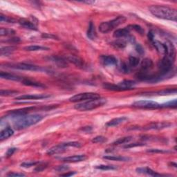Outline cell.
<instances>
[{
  "label": "cell",
  "mask_w": 177,
  "mask_h": 177,
  "mask_svg": "<svg viewBox=\"0 0 177 177\" xmlns=\"http://www.w3.org/2000/svg\"><path fill=\"white\" fill-rule=\"evenodd\" d=\"M149 11L158 19L176 21L177 20V11L176 9L163 5H152Z\"/></svg>",
  "instance_id": "1"
},
{
  "label": "cell",
  "mask_w": 177,
  "mask_h": 177,
  "mask_svg": "<svg viewBox=\"0 0 177 177\" xmlns=\"http://www.w3.org/2000/svg\"><path fill=\"white\" fill-rule=\"evenodd\" d=\"M42 119L43 116L40 114L15 116V119L13 120V125L15 129L20 130L35 125Z\"/></svg>",
  "instance_id": "2"
},
{
  "label": "cell",
  "mask_w": 177,
  "mask_h": 177,
  "mask_svg": "<svg viewBox=\"0 0 177 177\" xmlns=\"http://www.w3.org/2000/svg\"><path fill=\"white\" fill-rule=\"evenodd\" d=\"M107 102V100L105 98H97L94 100H90L85 102H81V103H77L74 106V108L76 110L80 111H91L98 107L103 106Z\"/></svg>",
  "instance_id": "3"
},
{
  "label": "cell",
  "mask_w": 177,
  "mask_h": 177,
  "mask_svg": "<svg viewBox=\"0 0 177 177\" xmlns=\"http://www.w3.org/2000/svg\"><path fill=\"white\" fill-rule=\"evenodd\" d=\"M126 20L127 19L125 17L119 16L112 20L104 21L99 26V30L102 33H107L111 31L114 29H116L118 26H119L121 24L125 23Z\"/></svg>",
  "instance_id": "4"
},
{
  "label": "cell",
  "mask_w": 177,
  "mask_h": 177,
  "mask_svg": "<svg viewBox=\"0 0 177 177\" xmlns=\"http://www.w3.org/2000/svg\"><path fill=\"white\" fill-rule=\"evenodd\" d=\"M5 67L11 68L14 69H19L23 71H42L44 69L41 67L36 66L34 64H26V63H9L5 64Z\"/></svg>",
  "instance_id": "5"
},
{
  "label": "cell",
  "mask_w": 177,
  "mask_h": 177,
  "mask_svg": "<svg viewBox=\"0 0 177 177\" xmlns=\"http://www.w3.org/2000/svg\"><path fill=\"white\" fill-rule=\"evenodd\" d=\"M100 98H101L100 95L98 94H96V93L86 92V93H81V94H78L72 96V97H71L69 98V101L72 102H78L94 100V99H97Z\"/></svg>",
  "instance_id": "6"
},
{
  "label": "cell",
  "mask_w": 177,
  "mask_h": 177,
  "mask_svg": "<svg viewBox=\"0 0 177 177\" xmlns=\"http://www.w3.org/2000/svg\"><path fill=\"white\" fill-rule=\"evenodd\" d=\"M133 107L138 109H154L161 108V105L158 102L152 100H139L133 102L132 104Z\"/></svg>",
  "instance_id": "7"
},
{
  "label": "cell",
  "mask_w": 177,
  "mask_h": 177,
  "mask_svg": "<svg viewBox=\"0 0 177 177\" xmlns=\"http://www.w3.org/2000/svg\"><path fill=\"white\" fill-rule=\"evenodd\" d=\"M99 60L101 64L105 67H112L117 64V59L114 55H102L99 58Z\"/></svg>",
  "instance_id": "8"
},
{
  "label": "cell",
  "mask_w": 177,
  "mask_h": 177,
  "mask_svg": "<svg viewBox=\"0 0 177 177\" xmlns=\"http://www.w3.org/2000/svg\"><path fill=\"white\" fill-rule=\"evenodd\" d=\"M171 126V124L168 122H158L151 123L143 127V130H160L167 128Z\"/></svg>",
  "instance_id": "9"
},
{
  "label": "cell",
  "mask_w": 177,
  "mask_h": 177,
  "mask_svg": "<svg viewBox=\"0 0 177 177\" xmlns=\"http://www.w3.org/2000/svg\"><path fill=\"white\" fill-rule=\"evenodd\" d=\"M136 82L133 81V80H125L123 81L119 82L118 85H116L118 88V91H127V90L132 89L134 86L136 85Z\"/></svg>",
  "instance_id": "10"
},
{
  "label": "cell",
  "mask_w": 177,
  "mask_h": 177,
  "mask_svg": "<svg viewBox=\"0 0 177 177\" xmlns=\"http://www.w3.org/2000/svg\"><path fill=\"white\" fill-rule=\"evenodd\" d=\"M49 97H50V95L49 94H26L18 96V97H16L15 100H40V99H45Z\"/></svg>",
  "instance_id": "11"
},
{
  "label": "cell",
  "mask_w": 177,
  "mask_h": 177,
  "mask_svg": "<svg viewBox=\"0 0 177 177\" xmlns=\"http://www.w3.org/2000/svg\"><path fill=\"white\" fill-rule=\"evenodd\" d=\"M48 60L52 62L53 63H54L55 65H57L59 67H63L65 68L67 67L68 66V62L66 60V59L59 57V56H55V55H52L48 58Z\"/></svg>",
  "instance_id": "12"
},
{
  "label": "cell",
  "mask_w": 177,
  "mask_h": 177,
  "mask_svg": "<svg viewBox=\"0 0 177 177\" xmlns=\"http://www.w3.org/2000/svg\"><path fill=\"white\" fill-rule=\"evenodd\" d=\"M86 159V156L84 154L74 155V156H70L68 157H64L62 158V161L67 163H77L82 162Z\"/></svg>",
  "instance_id": "13"
},
{
  "label": "cell",
  "mask_w": 177,
  "mask_h": 177,
  "mask_svg": "<svg viewBox=\"0 0 177 177\" xmlns=\"http://www.w3.org/2000/svg\"><path fill=\"white\" fill-rule=\"evenodd\" d=\"M67 148V147L64 145V143H62L60 145L54 146V147H52L51 148L49 149V150L47 151V152H46V154L49 155V156H52V155H54V154H60L66 151Z\"/></svg>",
  "instance_id": "14"
},
{
  "label": "cell",
  "mask_w": 177,
  "mask_h": 177,
  "mask_svg": "<svg viewBox=\"0 0 177 177\" xmlns=\"http://www.w3.org/2000/svg\"><path fill=\"white\" fill-rule=\"evenodd\" d=\"M130 30L128 26L124 29H120L115 30L114 33V37L116 38H128L130 35Z\"/></svg>",
  "instance_id": "15"
},
{
  "label": "cell",
  "mask_w": 177,
  "mask_h": 177,
  "mask_svg": "<svg viewBox=\"0 0 177 177\" xmlns=\"http://www.w3.org/2000/svg\"><path fill=\"white\" fill-rule=\"evenodd\" d=\"M154 67L153 62L150 58H145L141 62V72L148 73L149 71L152 69Z\"/></svg>",
  "instance_id": "16"
},
{
  "label": "cell",
  "mask_w": 177,
  "mask_h": 177,
  "mask_svg": "<svg viewBox=\"0 0 177 177\" xmlns=\"http://www.w3.org/2000/svg\"><path fill=\"white\" fill-rule=\"evenodd\" d=\"M0 77H1L2 79L13 80V81H22L24 79V77L15 75V74L4 72V71H2V72L0 73Z\"/></svg>",
  "instance_id": "17"
},
{
  "label": "cell",
  "mask_w": 177,
  "mask_h": 177,
  "mask_svg": "<svg viewBox=\"0 0 177 177\" xmlns=\"http://www.w3.org/2000/svg\"><path fill=\"white\" fill-rule=\"evenodd\" d=\"M136 172L139 173V174H144V175H147L150 176H165V175H161V174H158L157 172H155V171L152 170L151 169L147 167H138L136 170Z\"/></svg>",
  "instance_id": "18"
},
{
  "label": "cell",
  "mask_w": 177,
  "mask_h": 177,
  "mask_svg": "<svg viewBox=\"0 0 177 177\" xmlns=\"http://www.w3.org/2000/svg\"><path fill=\"white\" fill-rule=\"evenodd\" d=\"M36 107H25L22 109H19L16 110H12L11 111H9V114L11 115H13V116H23V115H26L29 111H31L35 110Z\"/></svg>",
  "instance_id": "19"
},
{
  "label": "cell",
  "mask_w": 177,
  "mask_h": 177,
  "mask_svg": "<svg viewBox=\"0 0 177 177\" xmlns=\"http://www.w3.org/2000/svg\"><path fill=\"white\" fill-rule=\"evenodd\" d=\"M65 59H66V60L68 62V63H73L77 67H81L84 66V61L81 58L76 56V55H68Z\"/></svg>",
  "instance_id": "20"
},
{
  "label": "cell",
  "mask_w": 177,
  "mask_h": 177,
  "mask_svg": "<svg viewBox=\"0 0 177 177\" xmlns=\"http://www.w3.org/2000/svg\"><path fill=\"white\" fill-rule=\"evenodd\" d=\"M126 120H127V118L125 116L116 118V119H114L112 120H111L110 121H109V122H107L106 123V126L108 127H116V126L120 125V124L125 123Z\"/></svg>",
  "instance_id": "21"
},
{
  "label": "cell",
  "mask_w": 177,
  "mask_h": 177,
  "mask_svg": "<svg viewBox=\"0 0 177 177\" xmlns=\"http://www.w3.org/2000/svg\"><path fill=\"white\" fill-rule=\"evenodd\" d=\"M18 22H19V24L21 26L25 28L26 29H29L32 30H38L36 26L35 25V24L33 23L32 21H30L26 19H20L19 21H18Z\"/></svg>",
  "instance_id": "22"
},
{
  "label": "cell",
  "mask_w": 177,
  "mask_h": 177,
  "mask_svg": "<svg viewBox=\"0 0 177 177\" xmlns=\"http://www.w3.org/2000/svg\"><path fill=\"white\" fill-rule=\"evenodd\" d=\"M86 35H87L89 39L91 40H95L96 38H97V33H96L95 31V26L92 21L89 23L87 32H86Z\"/></svg>",
  "instance_id": "23"
},
{
  "label": "cell",
  "mask_w": 177,
  "mask_h": 177,
  "mask_svg": "<svg viewBox=\"0 0 177 177\" xmlns=\"http://www.w3.org/2000/svg\"><path fill=\"white\" fill-rule=\"evenodd\" d=\"M21 82H22V84L24 85L33 86V87H37V88H44L45 87V85H43L42 83L34 81V80H31L26 79V78H24L22 81H21Z\"/></svg>",
  "instance_id": "24"
},
{
  "label": "cell",
  "mask_w": 177,
  "mask_h": 177,
  "mask_svg": "<svg viewBox=\"0 0 177 177\" xmlns=\"http://www.w3.org/2000/svg\"><path fill=\"white\" fill-rule=\"evenodd\" d=\"M14 133V131L13 129H11V127H7L4 129H3L2 131L0 133V140L1 141H4L5 139H7L10 138L11 136H13Z\"/></svg>",
  "instance_id": "25"
},
{
  "label": "cell",
  "mask_w": 177,
  "mask_h": 177,
  "mask_svg": "<svg viewBox=\"0 0 177 177\" xmlns=\"http://www.w3.org/2000/svg\"><path fill=\"white\" fill-rule=\"evenodd\" d=\"M111 45L116 49H123L127 46V42L123 40H116L111 43Z\"/></svg>",
  "instance_id": "26"
},
{
  "label": "cell",
  "mask_w": 177,
  "mask_h": 177,
  "mask_svg": "<svg viewBox=\"0 0 177 177\" xmlns=\"http://www.w3.org/2000/svg\"><path fill=\"white\" fill-rule=\"evenodd\" d=\"M24 49L27 51H48L49 49L46 46H42L38 45H31L24 47Z\"/></svg>",
  "instance_id": "27"
},
{
  "label": "cell",
  "mask_w": 177,
  "mask_h": 177,
  "mask_svg": "<svg viewBox=\"0 0 177 177\" xmlns=\"http://www.w3.org/2000/svg\"><path fill=\"white\" fill-rule=\"evenodd\" d=\"M15 50V47L14 46H5V47L1 48L0 54H1L2 56H8V55L13 54Z\"/></svg>",
  "instance_id": "28"
},
{
  "label": "cell",
  "mask_w": 177,
  "mask_h": 177,
  "mask_svg": "<svg viewBox=\"0 0 177 177\" xmlns=\"http://www.w3.org/2000/svg\"><path fill=\"white\" fill-rule=\"evenodd\" d=\"M103 158L109 161H128L129 160L131 159V158L128 157H124L120 156H113V155L105 156Z\"/></svg>",
  "instance_id": "29"
},
{
  "label": "cell",
  "mask_w": 177,
  "mask_h": 177,
  "mask_svg": "<svg viewBox=\"0 0 177 177\" xmlns=\"http://www.w3.org/2000/svg\"><path fill=\"white\" fill-rule=\"evenodd\" d=\"M132 139V136H127V137L120 138H119L118 140H116V141H115L113 142V145H119L127 143V142H129Z\"/></svg>",
  "instance_id": "30"
},
{
  "label": "cell",
  "mask_w": 177,
  "mask_h": 177,
  "mask_svg": "<svg viewBox=\"0 0 177 177\" xmlns=\"http://www.w3.org/2000/svg\"><path fill=\"white\" fill-rule=\"evenodd\" d=\"M140 63V60L139 58L135 56H130L129 58V65L130 67H136L138 66Z\"/></svg>",
  "instance_id": "31"
},
{
  "label": "cell",
  "mask_w": 177,
  "mask_h": 177,
  "mask_svg": "<svg viewBox=\"0 0 177 177\" xmlns=\"http://www.w3.org/2000/svg\"><path fill=\"white\" fill-rule=\"evenodd\" d=\"M95 169L100 170H116L118 169V167L115 165H97L95 167Z\"/></svg>",
  "instance_id": "32"
},
{
  "label": "cell",
  "mask_w": 177,
  "mask_h": 177,
  "mask_svg": "<svg viewBox=\"0 0 177 177\" xmlns=\"http://www.w3.org/2000/svg\"><path fill=\"white\" fill-rule=\"evenodd\" d=\"M15 31L12 29H4V28H1L0 29V35L1 36H8L11 35H14Z\"/></svg>",
  "instance_id": "33"
},
{
  "label": "cell",
  "mask_w": 177,
  "mask_h": 177,
  "mask_svg": "<svg viewBox=\"0 0 177 177\" xmlns=\"http://www.w3.org/2000/svg\"><path fill=\"white\" fill-rule=\"evenodd\" d=\"M177 107V102H176V99H175L174 100H171L166 102V103H164L161 105V108L163 107H166V108H176Z\"/></svg>",
  "instance_id": "34"
},
{
  "label": "cell",
  "mask_w": 177,
  "mask_h": 177,
  "mask_svg": "<svg viewBox=\"0 0 177 177\" xmlns=\"http://www.w3.org/2000/svg\"><path fill=\"white\" fill-rule=\"evenodd\" d=\"M176 89H165L162 90L161 91H158L156 94L157 95H170L172 94H176Z\"/></svg>",
  "instance_id": "35"
},
{
  "label": "cell",
  "mask_w": 177,
  "mask_h": 177,
  "mask_svg": "<svg viewBox=\"0 0 177 177\" xmlns=\"http://www.w3.org/2000/svg\"><path fill=\"white\" fill-rule=\"evenodd\" d=\"M18 91H13V90H1L0 95L2 96H11L18 94Z\"/></svg>",
  "instance_id": "36"
},
{
  "label": "cell",
  "mask_w": 177,
  "mask_h": 177,
  "mask_svg": "<svg viewBox=\"0 0 177 177\" xmlns=\"http://www.w3.org/2000/svg\"><path fill=\"white\" fill-rule=\"evenodd\" d=\"M128 27L129 28L130 30H133H133H135L136 32H138V33L141 34V35H143L144 30L141 26L137 25V24H133V25L128 26Z\"/></svg>",
  "instance_id": "37"
},
{
  "label": "cell",
  "mask_w": 177,
  "mask_h": 177,
  "mask_svg": "<svg viewBox=\"0 0 177 177\" xmlns=\"http://www.w3.org/2000/svg\"><path fill=\"white\" fill-rule=\"evenodd\" d=\"M107 141V138L102 136H95V138L92 139V142L94 143H103Z\"/></svg>",
  "instance_id": "38"
},
{
  "label": "cell",
  "mask_w": 177,
  "mask_h": 177,
  "mask_svg": "<svg viewBox=\"0 0 177 177\" xmlns=\"http://www.w3.org/2000/svg\"><path fill=\"white\" fill-rule=\"evenodd\" d=\"M0 21L1 22H7V23H15V20L13 18H11L7 16H5L3 14L0 15Z\"/></svg>",
  "instance_id": "39"
},
{
  "label": "cell",
  "mask_w": 177,
  "mask_h": 177,
  "mask_svg": "<svg viewBox=\"0 0 177 177\" xmlns=\"http://www.w3.org/2000/svg\"><path fill=\"white\" fill-rule=\"evenodd\" d=\"M48 167V163H40L39 165L37 166L34 171H35V172H42V171L44 170L45 169L47 168Z\"/></svg>",
  "instance_id": "40"
},
{
  "label": "cell",
  "mask_w": 177,
  "mask_h": 177,
  "mask_svg": "<svg viewBox=\"0 0 177 177\" xmlns=\"http://www.w3.org/2000/svg\"><path fill=\"white\" fill-rule=\"evenodd\" d=\"M120 71H122L123 73H129L131 71V67H129V64L126 63H123L121 64L120 67Z\"/></svg>",
  "instance_id": "41"
},
{
  "label": "cell",
  "mask_w": 177,
  "mask_h": 177,
  "mask_svg": "<svg viewBox=\"0 0 177 177\" xmlns=\"http://www.w3.org/2000/svg\"><path fill=\"white\" fill-rule=\"evenodd\" d=\"M64 145L66 146L67 147H80L82 146V145L79 142H76V141H73V142H64Z\"/></svg>",
  "instance_id": "42"
},
{
  "label": "cell",
  "mask_w": 177,
  "mask_h": 177,
  "mask_svg": "<svg viewBox=\"0 0 177 177\" xmlns=\"http://www.w3.org/2000/svg\"><path fill=\"white\" fill-rule=\"evenodd\" d=\"M145 145V143H141V142H135V143H131V144H127L124 148L125 149H129V148H132V147H141V146Z\"/></svg>",
  "instance_id": "43"
},
{
  "label": "cell",
  "mask_w": 177,
  "mask_h": 177,
  "mask_svg": "<svg viewBox=\"0 0 177 177\" xmlns=\"http://www.w3.org/2000/svg\"><path fill=\"white\" fill-rule=\"evenodd\" d=\"M39 163V162H34V161H30V162H24L21 164V167H25V168H28V167H30L34 165H36L37 164Z\"/></svg>",
  "instance_id": "44"
},
{
  "label": "cell",
  "mask_w": 177,
  "mask_h": 177,
  "mask_svg": "<svg viewBox=\"0 0 177 177\" xmlns=\"http://www.w3.org/2000/svg\"><path fill=\"white\" fill-rule=\"evenodd\" d=\"M42 38L46 39H53V40H58V38L51 33H43L42 35Z\"/></svg>",
  "instance_id": "45"
},
{
  "label": "cell",
  "mask_w": 177,
  "mask_h": 177,
  "mask_svg": "<svg viewBox=\"0 0 177 177\" xmlns=\"http://www.w3.org/2000/svg\"><path fill=\"white\" fill-rule=\"evenodd\" d=\"M147 152H150V153H168L170 151L160 150V149H150L147 150Z\"/></svg>",
  "instance_id": "46"
},
{
  "label": "cell",
  "mask_w": 177,
  "mask_h": 177,
  "mask_svg": "<svg viewBox=\"0 0 177 177\" xmlns=\"http://www.w3.org/2000/svg\"><path fill=\"white\" fill-rule=\"evenodd\" d=\"M17 148H15V147L8 149L7 152V157L11 156L12 155H13V154L15 153V152L17 151Z\"/></svg>",
  "instance_id": "47"
},
{
  "label": "cell",
  "mask_w": 177,
  "mask_h": 177,
  "mask_svg": "<svg viewBox=\"0 0 177 177\" xmlns=\"http://www.w3.org/2000/svg\"><path fill=\"white\" fill-rule=\"evenodd\" d=\"M136 50L139 54L142 55L144 54V49L142 48V46L141 45H140L139 44L136 45Z\"/></svg>",
  "instance_id": "48"
},
{
  "label": "cell",
  "mask_w": 177,
  "mask_h": 177,
  "mask_svg": "<svg viewBox=\"0 0 177 177\" xmlns=\"http://www.w3.org/2000/svg\"><path fill=\"white\" fill-rule=\"evenodd\" d=\"M68 169H69V167H67L66 165H60L55 168V170L57 171H59V172H64V171H66Z\"/></svg>",
  "instance_id": "49"
},
{
  "label": "cell",
  "mask_w": 177,
  "mask_h": 177,
  "mask_svg": "<svg viewBox=\"0 0 177 177\" xmlns=\"http://www.w3.org/2000/svg\"><path fill=\"white\" fill-rule=\"evenodd\" d=\"M8 176H24L25 175L22 173H16V172H10L7 175Z\"/></svg>",
  "instance_id": "50"
},
{
  "label": "cell",
  "mask_w": 177,
  "mask_h": 177,
  "mask_svg": "<svg viewBox=\"0 0 177 177\" xmlns=\"http://www.w3.org/2000/svg\"><path fill=\"white\" fill-rule=\"evenodd\" d=\"M74 175H76V172H67L65 174H62L61 176H73Z\"/></svg>",
  "instance_id": "51"
},
{
  "label": "cell",
  "mask_w": 177,
  "mask_h": 177,
  "mask_svg": "<svg viewBox=\"0 0 177 177\" xmlns=\"http://www.w3.org/2000/svg\"><path fill=\"white\" fill-rule=\"evenodd\" d=\"M81 3H85V4H94L95 2L94 1H83V2H80Z\"/></svg>",
  "instance_id": "52"
}]
</instances>
